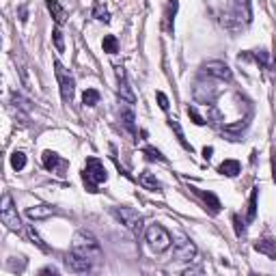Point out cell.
<instances>
[{"instance_id": "cell-6", "label": "cell", "mask_w": 276, "mask_h": 276, "mask_svg": "<svg viewBox=\"0 0 276 276\" xmlns=\"http://www.w3.org/2000/svg\"><path fill=\"white\" fill-rule=\"evenodd\" d=\"M54 74H56V80H58V87H61V97L65 104H71L74 100V93H76V80L74 76L69 74V69L63 67V63L54 61Z\"/></svg>"}, {"instance_id": "cell-35", "label": "cell", "mask_w": 276, "mask_h": 276, "mask_svg": "<svg viewBox=\"0 0 276 276\" xmlns=\"http://www.w3.org/2000/svg\"><path fill=\"white\" fill-rule=\"evenodd\" d=\"M39 274H58V270H56L54 266H48V268H43V270L39 272Z\"/></svg>"}, {"instance_id": "cell-22", "label": "cell", "mask_w": 276, "mask_h": 276, "mask_svg": "<svg viewBox=\"0 0 276 276\" xmlns=\"http://www.w3.org/2000/svg\"><path fill=\"white\" fill-rule=\"evenodd\" d=\"M100 91L97 89H87L84 91V95H82V104L84 106H89V108H93V106H97L100 104Z\"/></svg>"}, {"instance_id": "cell-15", "label": "cell", "mask_w": 276, "mask_h": 276, "mask_svg": "<svg viewBox=\"0 0 276 276\" xmlns=\"http://www.w3.org/2000/svg\"><path fill=\"white\" fill-rule=\"evenodd\" d=\"M56 209L50 207V205H32L26 209V216H28L30 220H43V218H50V216H54Z\"/></svg>"}, {"instance_id": "cell-30", "label": "cell", "mask_w": 276, "mask_h": 276, "mask_svg": "<svg viewBox=\"0 0 276 276\" xmlns=\"http://www.w3.org/2000/svg\"><path fill=\"white\" fill-rule=\"evenodd\" d=\"M186 113H188V117L192 119V123L194 126H205V119L199 115V110H196V106H188L186 108Z\"/></svg>"}, {"instance_id": "cell-3", "label": "cell", "mask_w": 276, "mask_h": 276, "mask_svg": "<svg viewBox=\"0 0 276 276\" xmlns=\"http://www.w3.org/2000/svg\"><path fill=\"white\" fill-rule=\"evenodd\" d=\"M108 179V170L106 166L97 160V157H87L82 168V181L87 186L89 192H97V186Z\"/></svg>"}, {"instance_id": "cell-16", "label": "cell", "mask_w": 276, "mask_h": 276, "mask_svg": "<svg viewBox=\"0 0 276 276\" xmlns=\"http://www.w3.org/2000/svg\"><path fill=\"white\" fill-rule=\"evenodd\" d=\"M138 183L144 188V190H151V192H162V183L155 179L153 173H149V170H144V173H140V177H138Z\"/></svg>"}, {"instance_id": "cell-18", "label": "cell", "mask_w": 276, "mask_h": 276, "mask_svg": "<svg viewBox=\"0 0 276 276\" xmlns=\"http://www.w3.org/2000/svg\"><path fill=\"white\" fill-rule=\"evenodd\" d=\"M242 170V164L238 160H225L218 166V173L220 175H227V177H238Z\"/></svg>"}, {"instance_id": "cell-24", "label": "cell", "mask_w": 276, "mask_h": 276, "mask_svg": "<svg viewBox=\"0 0 276 276\" xmlns=\"http://www.w3.org/2000/svg\"><path fill=\"white\" fill-rule=\"evenodd\" d=\"M102 48H104V52H108V54H117V52H119V41H117L115 35H106L102 41Z\"/></svg>"}, {"instance_id": "cell-38", "label": "cell", "mask_w": 276, "mask_h": 276, "mask_svg": "<svg viewBox=\"0 0 276 276\" xmlns=\"http://www.w3.org/2000/svg\"><path fill=\"white\" fill-rule=\"evenodd\" d=\"M26 15H28V13H26V9L22 6V9H19V19H22V22H26Z\"/></svg>"}, {"instance_id": "cell-34", "label": "cell", "mask_w": 276, "mask_h": 276, "mask_svg": "<svg viewBox=\"0 0 276 276\" xmlns=\"http://www.w3.org/2000/svg\"><path fill=\"white\" fill-rule=\"evenodd\" d=\"M155 97H157V104H160V108H162V110H168V106H170V104H168V97L164 95L162 91H157Z\"/></svg>"}, {"instance_id": "cell-7", "label": "cell", "mask_w": 276, "mask_h": 276, "mask_svg": "<svg viewBox=\"0 0 276 276\" xmlns=\"http://www.w3.org/2000/svg\"><path fill=\"white\" fill-rule=\"evenodd\" d=\"M0 220L2 225H6L11 231H22V220H19V214L17 209L13 207V199L11 194H4L2 196V207H0Z\"/></svg>"}, {"instance_id": "cell-14", "label": "cell", "mask_w": 276, "mask_h": 276, "mask_svg": "<svg viewBox=\"0 0 276 276\" xmlns=\"http://www.w3.org/2000/svg\"><path fill=\"white\" fill-rule=\"evenodd\" d=\"M190 190H192V192L203 201V205H205V209H209V214H214V216L220 214L222 205H220L218 196H216L214 192H205V190H201V188H196V186H190Z\"/></svg>"}, {"instance_id": "cell-2", "label": "cell", "mask_w": 276, "mask_h": 276, "mask_svg": "<svg viewBox=\"0 0 276 276\" xmlns=\"http://www.w3.org/2000/svg\"><path fill=\"white\" fill-rule=\"evenodd\" d=\"M253 11H251V0H231V11L225 13L222 24L229 30H240L242 26L251 24Z\"/></svg>"}, {"instance_id": "cell-4", "label": "cell", "mask_w": 276, "mask_h": 276, "mask_svg": "<svg viewBox=\"0 0 276 276\" xmlns=\"http://www.w3.org/2000/svg\"><path fill=\"white\" fill-rule=\"evenodd\" d=\"M144 242L149 244V248L157 255L166 253L170 244H173V238H170V233L164 229L162 225H149L147 231H144Z\"/></svg>"}, {"instance_id": "cell-13", "label": "cell", "mask_w": 276, "mask_h": 276, "mask_svg": "<svg viewBox=\"0 0 276 276\" xmlns=\"http://www.w3.org/2000/svg\"><path fill=\"white\" fill-rule=\"evenodd\" d=\"M216 95H218V89L214 87L212 82H196V87H194V100L199 102V104H207V106H212L214 100H216Z\"/></svg>"}, {"instance_id": "cell-19", "label": "cell", "mask_w": 276, "mask_h": 276, "mask_svg": "<svg viewBox=\"0 0 276 276\" xmlns=\"http://www.w3.org/2000/svg\"><path fill=\"white\" fill-rule=\"evenodd\" d=\"M45 4H48V9L52 13V17H54L56 26H61L65 22V9L58 4V0H45Z\"/></svg>"}, {"instance_id": "cell-31", "label": "cell", "mask_w": 276, "mask_h": 276, "mask_svg": "<svg viewBox=\"0 0 276 276\" xmlns=\"http://www.w3.org/2000/svg\"><path fill=\"white\" fill-rule=\"evenodd\" d=\"M251 56H253L259 65H264V67H270V56H268L266 50H257V52H253Z\"/></svg>"}, {"instance_id": "cell-11", "label": "cell", "mask_w": 276, "mask_h": 276, "mask_svg": "<svg viewBox=\"0 0 276 276\" xmlns=\"http://www.w3.org/2000/svg\"><path fill=\"white\" fill-rule=\"evenodd\" d=\"M203 71H205L207 76L218 78V80H227V82L233 78V71L225 61H207L203 65Z\"/></svg>"}, {"instance_id": "cell-28", "label": "cell", "mask_w": 276, "mask_h": 276, "mask_svg": "<svg viewBox=\"0 0 276 276\" xmlns=\"http://www.w3.org/2000/svg\"><path fill=\"white\" fill-rule=\"evenodd\" d=\"M121 121H123V126H126L132 134L136 132V126H134V113H132V110H123V113H121Z\"/></svg>"}, {"instance_id": "cell-20", "label": "cell", "mask_w": 276, "mask_h": 276, "mask_svg": "<svg viewBox=\"0 0 276 276\" xmlns=\"http://www.w3.org/2000/svg\"><path fill=\"white\" fill-rule=\"evenodd\" d=\"M168 128L175 132L177 140H179V144H181L183 149H186V151H192V144H190V142L186 140V136H183V132H181V126H179V123H177V119H168Z\"/></svg>"}, {"instance_id": "cell-5", "label": "cell", "mask_w": 276, "mask_h": 276, "mask_svg": "<svg viewBox=\"0 0 276 276\" xmlns=\"http://www.w3.org/2000/svg\"><path fill=\"white\" fill-rule=\"evenodd\" d=\"M113 214L117 216V220H119L123 227H128L134 235L142 233V216L138 214L136 209L128 207V205H119V207H113Z\"/></svg>"}, {"instance_id": "cell-9", "label": "cell", "mask_w": 276, "mask_h": 276, "mask_svg": "<svg viewBox=\"0 0 276 276\" xmlns=\"http://www.w3.org/2000/svg\"><path fill=\"white\" fill-rule=\"evenodd\" d=\"M173 257L177 261H181V264H190V261H194V257H196L194 242H190L188 238H179L175 242V246H173Z\"/></svg>"}, {"instance_id": "cell-21", "label": "cell", "mask_w": 276, "mask_h": 276, "mask_svg": "<svg viewBox=\"0 0 276 276\" xmlns=\"http://www.w3.org/2000/svg\"><path fill=\"white\" fill-rule=\"evenodd\" d=\"M175 13H177V0H168V4H166V11H164V19H166V30H168V32H173Z\"/></svg>"}, {"instance_id": "cell-27", "label": "cell", "mask_w": 276, "mask_h": 276, "mask_svg": "<svg viewBox=\"0 0 276 276\" xmlns=\"http://www.w3.org/2000/svg\"><path fill=\"white\" fill-rule=\"evenodd\" d=\"M93 17L95 19H100V22H110V13H108V9L104 6L102 2H97L95 4V9H93Z\"/></svg>"}, {"instance_id": "cell-33", "label": "cell", "mask_w": 276, "mask_h": 276, "mask_svg": "<svg viewBox=\"0 0 276 276\" xmlns=\"http://www.w3.org/2000/svg\"><path fill=\"white\" fill-rule=\"evenodd\" d=\"M233 229H235V235H238V238H244L246 227H244V222H242V218L238 214H233Z\"/></svg>"}, {"instance_id": "cell-1", "label": "cell", "mask_w": 276, "mask_h": 276, "mask_svg": "<svg viewBox=\"0 0 276 276\" xmlns=\"http://www.w3.org/2000/svg\"><path fill=\"white\" fill-rule=\"evenodd\" d=\"M71 251H76L78 255H82V257H87L89 261H93V264H97V261L104 259V251L100 246V242H97V238L91 231H78L74 235V242H71Z\"/></svg>"}, {"instance_id": "cell-32", "label": "cell", "mask_w": 276, "mask_h": 276, "mask_svg": "<svg viewBox=\"0 0 276 276\" xmlns=\"http://www.w3.org/2000/svg\"><path fill=\"white\" fill-rule=\"evenodd\" d=\"M52 39H54V45H56V52H65V41H63V32L61 28H56L52 30Z\"/></svg>"}, {"instance_id": "cell-29", "label": "cell", "mask_w": 276, "mask_h": 276, "mask_svg": "<svg viewBox=\"0 0 276 276\" xmlns=\"http://www.w3.org/2000/svg\"><path fill=\"white\" fill-rule=\"evenodd\" d=\"M142 153L147 155V160H155V162H166V157H164L160 151H157L155 147H144Z\"/></svg>"}, {"instance_id": "cell-37", "label": "cell", "mask_w": 276, "mask_h": 276, "mask_svg": "<svg viewBox=\"0 0 276 276\" xmlns=\"http://www.w3.org/2000/svg\"><path fill=\"white\" fill-rule=\"evenodd\" d=\"M212 153H214L212 147H205V149H203V157H205V160H209V157H212Z\"/></svg>"}, {"instance_id": "cell-12", "label": "cell", "mask_w": 276, "mask_h": 276, "mask_svg": "<svg viewBox=\"0 0 276 276\" xmlns=\"http://www.w3.org/2000/svg\"><path fill=\"white\" fill-rule=\"evenodd\" d=\"M115 71H117V80H119V97H121V102H126L128 106H134L136 95L132 93V87H130V82H128L126 69L119 65V67H115Z\"/></svg>"}, {"instance_id": "cell-26", "label": "cell", "mask_w": 276, "mask_h": 276, "mask_svg": "<svg viewBox=\"0 0 276 276\" xmlns=\"http://www.w3.org/2000/svg\"><path fill=\"white\" fill-rule=\"evenodd\" d=\"M26 231H28V238L32 240V244H35L37 248H41V251H43V253H48V251H50V248H48V246H45V244H43V240H41V238H39V233L35 231V227H32V225H28V227H26Z\"/></svg>"}, {"instance_id": "cell-25", "label": "cell", "mask_w": 276, "mask_h": 276, "mask_svg": "<svg viewBox=\"0 0 276 276\" xmlns=\"http://www.w3.org/2000/svg\"><path fill=\"white\" fill-rule=\"evenodd\" d=\"M26 166V153L24 151H13L11 153V168L13 170H22Z\"/></svg>"}, {"instance_id": "cell-8", "label": "cell", "mask_w": 276, "mask_h": 276, "mask_svg": "<svg viewBox=\"0 0 276 276\" xmlns=\"http://www.w3.org/2000/svg\"><path fill=\"white\" fill-rule=\"evenodd\" d=\"M63 264H65V268H67L69 272H76V274H84V272H91V270H93V261H89L87 257L78 255L76 251H71V253L65 255Z\"/></svg>"}, {"instance_id": "cell-10", "label": "cell", "mask_w": 276, "mask_h": 276, "mask_svg": "<svg viewBox=\"0 0 276 276\" xmlns=\"http://www.w3.org/2000/svg\"><path fill=\"white\" fill-rule=\"evenodd\" d=\"M41 160H43V166L52 170V173H56L58 177H65V170L69 168V162L65 160V157H61L56 153V151H43V155H41Z\"/></svg>"}, {"instance_id": "cell-17", "label": "cell", "mask_w": 276, "mask_h": 276, "mask_svg": "<svg viewBox=\"0 0 276 276\" xmlns=\"http://www.w3.org/2000/svg\"><path fill=\"white\" fill-rule=\"evenodd\" d=\"M255 251L261 253V255H266V257H270V259H276V240H270V238H266V240H259V242H255Z\"/></svg>"}, {"instance_id": "cell-36", "label": "cell", "mask_w": 276, "mask_h": 276, "mask_svg": "<svg viewBox=\"0 0 276 276\" xmlns=\"http://www.w3.org/2000/svg\"><path fill=\"white\" fill-rule=\"evenodd\" d=\"M272 179H274V183H276V151L272 153Z\"/></svg>"}, {"instance_id": "cell-23", "label": "cell", "mask_w": 276, "mask_h": 276, "mask_svg": "<svg viewBox=\"0 0 276 276\" xmlns=\"http://www.w3.org/2000/svg\"><path fill=\"white\" fill-rule=\"evenodd\" d=\"M257 196H259V188H253V192H251V203H248V216H246L248 222H253L255 218H257Z\"/></svg>"}]
</instances>
